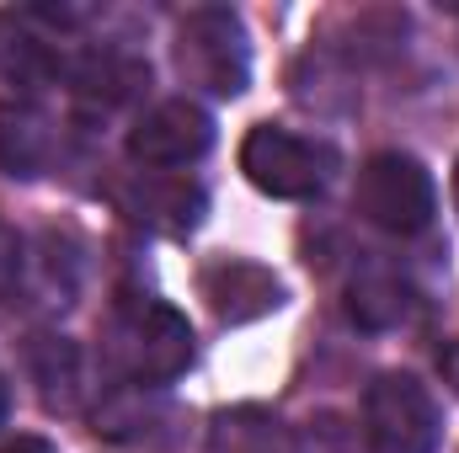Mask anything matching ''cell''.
<instances>
[{
  "mask_svg": "<svg viewBox=\"0 0 459 453\" xmlns=\"http://www.w3.org/2000/svg\"><path fill=\"white\" fill-rule=\"evenodd\" d=\"M240 171L256 192L267 198H316L332 171H337V150L321 144V139H305V133H289V128H273V123H256L240 144Z\"/></svg>",
  "mask_w": 459,
  "mask_h": 453,
  "instance_id": "4",
  "label": "cell"
},
{
  "mask_svg": "<svg viewBox=\"0 0 459 453\" xmlns=\"http://www.w3.org/2000/svg\"><path fill=\"white\" fill-rule=\"evenodd\" d=\"M347 315L363 326V331H395V326H411L417 321V288L395 272V267H358L352 283H347Z\"/></svg>",
  "mask_w": 459,
  "mask_h": 453,
  "instance_id": "13",
  "label": "cell"
},
{
  "mask_svg": "<svg viewBox=\"0 0 459 453\" xmlns=\"http://www.w3.org/2000/svg\"><path fill=\"white\" fill-rule=\"evenodd\" d=\"M27 379L38 384V400L59 416L81 411L86 406V357L70 337H54V331H38L27 337Z\"/></svg>",
  "mask_w": 459,
  "mask_h": 453,
  "instance_id": "11",
  "label": "cell"
},
{
  "mask_svg": "<svg viewBox=\"0 0 459 453\" xmlns=\"http://www.w3.org/2000/svg\"><path fill=\"white\" fill-rule=\"evenodd\" d=\"M59 144H65L59 123L38 102H22V107L11 102L0 113V171L5 176H43V171H54Z\"/></svg>",
  "mask_w": 459,
  "mask_h": 453,
  "instance_id": "12",
  "label": "cell"
},
{
  "mask_svg": "<svg viewBox=\"0 0 459 453\" xmlns=\"http://www.w3.org/2000/svg\"><path fill=\"white\" fill-rule=\"evenodd\" d=\"M102 363L134 389H160L193 363V326L144 294H123L102 321Z\"/></svg>",
  "mask_w": 459,
  "mask_h": 453,
  "instance_id": "1",
  "label": "cell"
},
{
  "mask_svg": "<svg viewBox=\"0 0 459 453\" xmlns=\"http://www.w3.org/2000/svg\"><path fill=\"white\" fill-rule=\"evenodd\" d=\"M117 214H128L134 225L144 229H166V235H182L204 219V187L177 176V171H134L113 187Z\"/></svg>",
  "mask_w": 459,
  "mask_h": 453,
  "instance_id": "7",
  "label": "cell"
},
{
  "mask_svg": "<svg viewBox=\"0 0 459 453\" xmlns=\"http://www.w3.org/2000/svg\"><path fill=\"white\" fill-rule=\"evenodd\" d=\"M289 453H374V443H368V432L352 416H342V411H316V416H305L294 427Z\"/></svg>",
  "mask_w": 459,
  "mask_h": 453,
  "instance_id": "15",
  "label": "cell"
},
{
  "mask_svg": "<svg viewBox=\"0 0 459 453\" xmlns=\"http://www.w3.org/2000/svg\"><path fill=\"white\" fill-rule=\"evenodd\" d=\"M59 54H54V43L43 38V32H32V21H27V11L16 16V11H5L0 16V91L5 97H16V107L22 102H38L54 81H59Z\"/></svg>",
  "mask_w": 459,
  "mask_h": 453,
  "instance_id": "10",
  "label": "cell"
},
{
  "mask_svg": "<svg viewBox=\"0 0 459 453\" xmlns=\"http://www.w3.org/2000/svg\"><path fill=\"white\" fill-rule=\"evenodd\" d=\"M27 272H32L27 240L11 225H0V304H16V299L27 294Z\"/></svg>",
  "mask_w": 459,
  "mask_h": 453,
  "instance_id": "16",
  "label": "cell"
},
{
  "mask_svg": "<svg viewBox=\"0 0 459 453\" xmlns=\"http://www.w3.org/2000/svg\"><path fill=\"white\" fill-rule=\"evenodd\" d=\"M455 203H459V166H455Z\"/></svg>",
  "mask_w": 459,
  "mask_h": 453,
  "instance_id": "20",
  "label": "cell"
},
{
  "mask_svg": "<svg viewBox=\"0 0 459 453\" xmlns=\"http://www.w3.org/2000/svg\"><path fill=\"white\" fill-rule=\"evenodd\" d=\"M363 432L374 453H438V400L417 373H379L363 395Z\"/></svg>",
  "mask_w": 459,
  "mask_h": 453,
  "instance_id": "5",
  "label": "cell"
},
{
  "mask_svg": "<svg viewBox=\"0 0 459 453\" xmlns=\"http://www.w3.org/2000/svg\"><path fill=\"white\" fill-rule=\"evenodd\" d=\"M209 453H289L283 427L262 406H230L209 427Z\"/></svg>",
  "mask_w": 459,
  "mask_h": 453,
  "instance_id": "14",
  "label": "cell"
},
{
  "mask_svg": "<svg viewBox=\"0 0 459 453\" xmlns=\"http://www.w3.org/2000/svg\"><path fill=\"white\" fill-rule=\"evenodd\" d=\"M0 422H5V379H0Z\"/></svg>",
  "mask_w": 459,
  "mask_h": 453,
  "instance_id": "19",
  "label": "cell"
},
{
  "mask_svg": "<svg viewBox=\"0 0 459 453\" xmlns=\"http://www.w3.org/2000/svg\"><path fill=\"white\" fill-rule=\"evenodd\" d=\"M177 70L209 97H240L251 81V38L230 5H198L177 27Z\"/></svg>",
  "mask_w": 459,
  "mask_h": 453,
  "instance_id": "3",
  "label": "cell"
},
{
  "mask_svg": "<svg viewBox=\"0 0 459 453\" xmlns=\"http://www.w3.org/2000/svg\"><path fill=\"white\" fill-rule=\"evenodd\" d=\"M0 453H59L54 443H43V438H5Z\"/></svg>",
  "mask_w": 459,
  "mask_h": 453,
  "instance_id": "17",
  "label": "cell"
},
{
  "mask_svg": "<svg viewBox=\"0 0 459 453\" xmlns=\"http://www.w3.org/2000/svg\"><path fill=\"white\" fill-rule=\"evenodd\" d=\"M204 299L209 310L225 321V326H246V321H262L283 304V283L262 267V261H246V256H220L204 267Z\"/></svg>",
  "mask_w": 459,
  "mask_h": 453,
  "instance_id": "9",
  "label": "cell"
},
{
  "mask_svg": "<svg viewBox=\"0 0 459 453\" xmlns=\"http://www.w3.org/2000/svg\"><path fill=\"white\" fill-rule=\"evenodd\" d=\"M352 209L358 219L385 235H422L433 225V209H438V192H433V176L417 155H401V150H379L358 166V182H352Z\"/></svg>",
  "mask_w": 459,
  "mask_h": 453,
  "instance_id": "2",
  "label": "cell"
},
{
  "mask_svg": "<svg viewBox=\"0 0 459 453\" xmlns=\"http://www.w3.org/2000/svg\"><path fill=\"white\" fill-rule=\"evenodd\" d=\"M444 373H449V384L459 389V341L449 346V352H444Z\"/></svg>",
  "mask_w": 459,
  "mask_h": 453,
  "instance_id": "18",
  "label": "cell"
},
{
  "mask_svg": "<svg viewBox=\"0 0 459 453\" xmlns=\"http://www.w3.org/2000/svg\"><path fill=\"white\" fill-rule=\"evenodd\" d=\"M209 144H214V117L204 113L198 102H187V97L155 102L150 113H139V123L128 128V160L144 166V171L193 166V160L209 155Z\"/></svg>",
  "mask_w": 459,
  "mask_h": 453,
  "instance_id": "6",
  "label": "cell"
},
{
  "mask_svg": "<svg viewBox=\"0 0 459 453\" xmlns=\"http://www.w3.org/2000/svg\"><path fill=\"white\" fill-rule=\"evenodd\" d=\"M65 81H70V97L81 102V113H117V107L144 97L150 64L117 43H97L65 70Z\"/></svg>",
  "mask_w": 459,
  "mask_h": 453,
  "instance_id": "8",
  "label": "cell"
}]
</instances>
